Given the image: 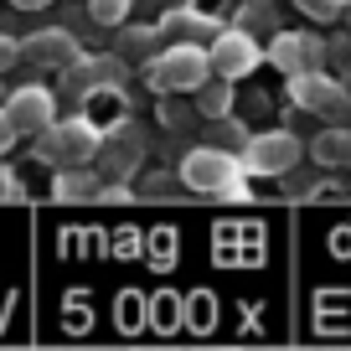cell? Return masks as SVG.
<instances>
[{"label": "cell", "instance_id": "cell-25", "mask_svg": "<svg viewBox=\"0 0 351 351\" xmlns=\"http://www.w3.org/2000/svg\"><path fill=\"white\" fill-rule=\"evenodd\" d=\"M16 11H42V5H52V0H11Z\"/></svg>", "mask_w": 351, "mask_h": 351}, {"label": "cell", "instance_id": "cell-6", "mask_svg": "<svg viewBox=\"0 0 351 351\" xmlns=\"http://www.w3.org/2000/svg\"><path fill=\"white\" fill-rule=\"evenodd\" d=\"M140 160H145V130L134 119H119L104 134V150H99V160H93V171H99L104 186H114V181H130V176L140 171Z\"/></svg>", "mask_w": 351, "mask_h": 351}, {"label": "cell", "instance_id": "cell-19", "mask_svg": "<svg viewBox=\"0 0 351 351\" xmlns=\"http://www.w3.org/2000/svg\"><path fill=\"white\" fill-rule=\"evenodd\" d=\"M130 5L134 0H88V16H93L99 26H124L130 21Z\"/></svg>", "mask_w": 351, "mask_h": 351}, {"label": "cell", "instance_id": "cell-7", "mask_svg": "<svg viewBox=\"0 0 351 351\" xmlns=\"http://www.w3.org/2000/svg\"><path fill=\"white\" fill-rule=\"evenodd\" d=\"M305 155V140H295L289 130H263L243 145V171L248 176H289Z\"/></svg>", "mask_w": 351, "mask_h": 351}, {"label": "cell", "instance_id": "cell-27", "mask_svg": "<svg viewBox=\"0 0 351 351\" xmlns=\"http://www.w3.org/2000/svg\"><path fill=\"white\" fill-rule=\"evenodd\" d=\"M191 351H238V346H191Z\"/></svg>", "mask_w": 351, "mask_h": 351}, {"label": "cell", "instance_id": "cell-4", "mask_svg": "<svg viewBox=\"0 0 351 351\" xmlns=\"http://www.w3.org/2000/svg\"><path fill=\"white\" fill-rule=\"evenodd\" d=\"M207 77H217L207 47H165V52L145 67V83H150L155 93H197Z\"/></svg>", "mask_w": 351, "mask_h": 351}, {"label": "cell", "instance_id": "cell-2", "mask_svg": "<svg viewBox=\"0 0 351 351\" xmlns=\"http://www.w3.org/2000/svg\"><path fill=\"white\" fill-rule=\"evenodd\" d=\"M104 150V130L93 119H83V114H73V119H57L47 134H36L32 155L42 165H52V171H77V165H93Z\"/></svg>", "mask_w": 351, "mask_h": 351}, {"label": "cell", "instance_id": "cell-16", "mask_svg": "<svg viewBox=\"0 0 351 351\" xmlns=\"http://www.w3.org/2000/svg\"><path fill=\"white\" fill-rule=\"evenodd\" d=\"M238 32H248V36H269V42H274V36H279V11L269 5V0H243V11H238Z\"/></svg>", "mask_w": 351, "mask_h": 351}, {"label": "cell", "instance_id": "cell-10", "mask_svg": "<svg viewBox=\"0 0 351 351\" xmlns=\"http://www.w3.org/2000/svg\"><path fill=\"white\" fill-rule=\"evenodd\" d=\"M0 109L11 114V124L21 134H47L57 124V109H62V104H57V93L52 88H42V83H26V88H11V99L0 104Z\"/></svg>", "mask_w": 351, "mask_h": 351}, {"label": "cell", "instance_id": "cell-1", "mask_svg": "<svg viewBox=\"0 0 351 351\" xmlns=\"http://www.w3.org/2000/svg\"><path fill=\"white\" fill-rule=\"evenodd\" d=\"M181 186H186L191 197H207V202H238V197H248L243 155L202 145V150H191L186 160H181Z\"/></svg>", "mask_w": 351, "mask_h": 351}, {"label": "cell", "instance_id": "cell-11", "mask_svg": "<svg viewBox=\"0 0 351 351\" xmlns=\"http://www.w3.org/2000/svg\"><path fill=\"white\" fill-rule=\"evenodd\" d=\"M160 36H165V47H212L228 26H217L212 16H202L197 5H176V11H160Z\"/></svg>", "mask_w": 351, "mask_h": 351}, {"label": "cell", "instance_id": "cell-26", "mask_svg": "<svg viewBox=\"0 0 351 351\" xmlns=\"http://www.w3.org/2000/svg\"><path fill=\"white\" fill-rule=\"evenodd\" d=\"M176 5H191V0H160V11H176Z\"/></svg>", "mask_w": 351, "mask_h": 351}, {"label": "cell", "instance_id": "cell-20", "mask_svg": "<svg viewBox=\"0 0 351 351\" xmlns=\"http://www.w3.org/2000/svg\"><path fill=\"white\" fill-rule=\"evenodd\" d=\"M191 114H197V104H181V93H160V119L171 124V130H181Z\"/></svg>", "mask_w": 351, "mask_h": 351}, {"label": "cell", "instance_id": "cell-15", "mask_svg": "<svg viewBox=\"0 0 351 351\" xmlns=\"http://www.w3.org/2000/svg\"><path fill=\"white\" fill-rule=\"evenodd\" d=\"M104 181H99V171H88V165H77V171H57L52 176V202H93V197H104Z\"/></svg>", "mask_w": 351, "mask_h": 351}, {"label": "cell", "instance_id": "cell-14", "mask_svg": "<svg viewBox=\"0 0 351 351\" xmlns=\"http://www.w3.org/2000/svg\"><path fill=\"white\" fill-rule=\"evenodd\" d=\"M310 160L326 165V171L351 165V124H326V130L310 140Z\"/></svg>", "mask_w": 351, "mask_h": 351}, {"label": "cell", "instance_id": "cell-8", "mask_svg": "<svg viewBox=\"0 0 351 351\" xmlns=\"http://www.w3.org/2000/svg\"><path fill=\"white\" fill-rule=\"evenodd\" d=\"M269 62L285 77H305V73H326L330 62V42H320L315 32H279L269 42Z\"/></svg>", "mask_w": 351, "mask_h": 351}, {"label": "cell", "instance_id": "cell-3", "mask_svg": "<svg viewBox=\"0 0 351 351\" xmlns=\"http://www.w3.org/2000/svg\"><path fill=\"white\" fill-rule=\"evenodd\" d=\"M124 73H130V62H124L119 52H93V57H77L67 73H57V104H67V109H77V104H88L93 93H119L124 88Z\"/></svg>", "mask_w": 351, "mask_h": 351}, {"label": "cell", "instance_id": "cell-28", "mask_svg": "<svg viewBox=\"0 0 351 351\" xmlns=\"http://www.w3.org/2000/svg\"><path fill=\"white\" fill-rule=\"evenodd\" d=\"M341 21H346V32H351V0H346V11H341Z\"/></svg>", "mask_w": 351, "mask_h": 351}, {"label": "cell", "instance_id": "cell-12", "mask_svg": "<svg viewBox=\"0 0 351 351\" xmlns=\"http://www.w3.org/2000/svg\"><path fill=\"white\" fill-rule=\"evenodd\" d=\"M77 57H83V47H77V36L62 32V26H47V32H36V36L21 42V62L47 67V73H67Z\"/></svg>", "mask_w": 351, "mask_h": 351}, {"label": "cell", "instance_id": "cell-21", "mask_svg": "<svg viewBox=\"0 0 351 351\" xmlns=\"http://www.w3.org/2000/svg\"><path fill=\"white\" fill-rule=\"evenodd\" d=\"M289 5H300L310 21H341V11H346V0H289Z\"/></svg>", "mask_w": 351, "mask_h": 351}, {"label": "cell", "instance_id": "cell-29", "mask_svg": "<svg viewBox=\"0 0 351 351\" xmlns=\"http://www.w3.org/2000/svg\"><path fill=\"white\" fill-rule=\"evenodd\" d=\"M5 99H11V93H5V88H0V104H5Z\"/></svg>", "mask_w": 351, "mask_h": 351}, {"label": "cell", "instance_id": "cell-23", "mask_svg": "<svg viewBox=\"0 0 351 351\" xmlns=\"http://www.w3.org/2000/svg\"><path fill=\"white\" fill-rule=\"evenodd\" d=\"M0 202H21V181H16V171L5 160H0Z\"/></svg>", "mask_w": 351, "mask_h": 351}, {"label": "cell", "instance_id": "cell-22", "mask_svg": "<svg viewBox=\"0 0 351 351\" xmlns=\"http://www.w3.org/2000/svg\"><path fill=\"white\" fill-rule=\"evenodd\" d=\"M11 67H21V42H16V36H0V77L11 73Z\"/></svg>", "mask_w": 351, "mask_h": 351}, {"label": "cell", "instance_id": "cell-9", "mask_svg": "<svg viewBox=\"0 0 351 351\" xmlns=\"http://www.w3.org/2000/svg\"><path fill=\"white\" fill-rule=\"evenodd\" d=\"M207 57H212V73H217V77H228V83H238V77L258 73V67L269 62V52L258 47V36L238 32V26H228V32H222L217 42L207 47Z\"/></svg>", "mask_w": 351, "mask_h": 351}, {"label": "cell", "instance_id": "cell-24", "mask_svg": "<svg viewBox=\"0 0 351 351\" xmlns=\"http://www.w3.org/2000/svg\"><path fill=\"white\" fill-rule=\"evenodd\" d=\"M16 140H21V130H16V124H11V114L0 109V155L11 150V145H16Z\"/></svg>", "mask_w": 351, "mask_h": 351}, {"label": "cell", "instance_id": "cell-18", "mask_svg": "<svg viewBox=\"0 0 351 351\" xmlns=\"http://www.w3.org/2000/svg\"><path fill=\"white\" fill-rule=\"evenodd\" d=\"M248 140H253V134H248V130H243V124L228 114V119H207V140H202V145H212V150H232V155H243V145H248Z\"/></svg>", "mask_w": 351, "mask_h": 351}, {"label": "cell", "instance_id": "cell-17", "mask_svg": "<svg viewBox=\"0 0 351 351\" xmlns=\"http://www.w3.org/2000/svg\"><path fill=\"white\" fill-rule=\"evenodd\" d=\"M191 99H197V114H202V119H228V109H232V83H228V77H207Z\"/></svg>", "mask_w": 351, "mask_h": 351}, {"label": "cell", "instance_id": "cell-13", "mask_svg": "<svg viewBox=\"0 0 351 351\" xmlns=\"http://www.w3.org/2000/svg\"><path fill=\"white\" fill-rule=\"evenodd\" d=\"M114 52H119L130 67H150L155 57L165 52V36H160V26H119Z\"/></svg>", "mask_w": 351, "mask_h": 351}, {"label": "cell", "instance_id": "cell-5", "mask_svg": "<svg viewBox=\"0 0 351 351\" xmlns=\"http://www.w3.org/2000/svg\"><path fill=\"white\" fill-rule=\"evenodd\" d=\"M289 104L326 119V124H351V88L341 77H326V73L289 77Z\"/></svg>", "mask_w": 351, "mask_h": 351}]
</instances>
